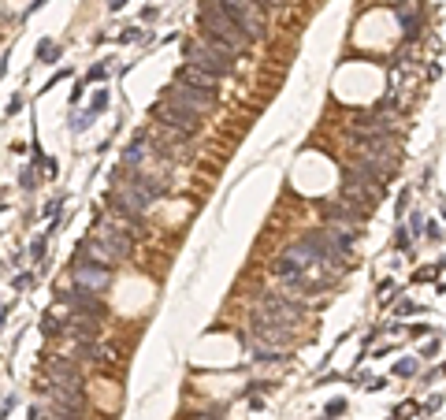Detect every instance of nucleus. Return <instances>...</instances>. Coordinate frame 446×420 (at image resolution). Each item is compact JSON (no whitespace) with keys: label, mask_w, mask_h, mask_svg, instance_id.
Here are the masks:
<instances>
[{"label":"nucleus","mask_w":446,"mask_h":420,"mask_svg":"<svg viewBox=\"0 0 446 420\" xmlns=\"http://www.w3.org/2000/svg\"><path fill=\"white\" fill-rule=\"evenodd\" d=\"M153 120H157L164 131L183 134V138H194L197 126H201V115L190 112V108H183V104H175V100H168V97L153 104Z\"/></svg>","instance_id":"obj_3"},{"label":"nucleus","mask_w":446,"mask_h":420,"mask_svg":"<svg viewBox=\"0 0 446 420\" xmlns=\"http://www.w3.org/2000/svg\"><path fill=\"white\" fill-rule=\"evenodd\" d=\"M394 245H398V250H409V234L398 231V234H394Z\"/></svg>","instance_id":"obj_14"},{"label":"nucleus","mask_w":446,"mask_h":420,"mask_svg":"<svg viewBox=\"0 0 446 420\" xmlns=\"http://www.w3.org/2000/svg\"><path fill=\"white\" fill-rule=\"evenodd\" d=\"M67 298V305H71V313L75 316H89V320H101L104 316V301L101 294H89V290H71V294H63Z\"/></svg>","instance_id":"obj_9"},{"label":"nucleus","mask_w":446,"mask_h":420,"mask_svg":"<svg viewBox=\"0 0 446 420\" xmlns=\"http://www.w3.org/2000/svg\"><path fill=\"white\" fill-rule=\"evenodd\" d=\"M71 272H75V287L89 290V294H104L108 283H112V272H108L104 264H97V261H78Z\"/></svg>","instance_id":"obj_6"},{"label":"nucleus","mask_w":446,"mask_h":420,"mask_svg":"<svg viewBox=\"0 0 446 420\" xmlns=\"http://www.w3.org/2000/svg\"><path fill=\"white\" fill-rule=\"evenodd\" d=\"M45 383H49V387H82V372H78L75 361L52 357L49 368H45Z\"/></svg>","instance_id":"obj_8"},{"label":"nucleus","mask_w":446,"mask_h":420,"mask_svg":"<svg viewBox=\"0 0 446 420\" xmlns=\"http://www.w3.org/2000/svg\"><path fill=\"white\" fill-rule=\"evenodd\" d=\"M394 372H398V376H413L416 364H413V361H398V364H394Z\"/></svg>","instance_id":"obj_12"},{"label":"nucleus","mask_w":446,"mask_h":420,"mask_svg":"<svg viewBox=\"0 0 446 420\" xmlns=\"http://www.w3.org/2000/svg\"><path fill=\"white\" fill-rule=\"evenodd\" d=\"M216 8H220L227 19L245 34V41L264 38V12L253 4V0H216Z\"/></svg>","instance_id":"obj_4"},{"label":"nucleus","mask_w":446,"mask_h":420,"mask_svg":"<svg viewBox=\"0 0 446 420\" xmlns=\"http://www.w3.org/2000/svg\"><path fill=\"white\" fill-rule=\"evenodd\" d=\"M183 52H186V63L190 67H197V71H205V75H212V78H223V75H231V67H234V56L231 52H223L220 45H212V41H205V38H190L183 45Z\"/></svg>","instance_id":"obj_2"},{"label":"nucleus","mask_w":446,"mask_h":420,"mask_svg":"<svg viewBox=\"0 0 446 420\" xmlns=\"http://www.w3.org/2000/svg\"><path fill=\"white\" fill-rule=\"evenodd\" d=\"M197 26H201L205 41L220 45V49L231 52V56H238V52L245 49V34L227 19L220 8H216V0H205V4H201V12H197Z\"/></svg>","instance_id":"obj_1"},{"label":"nucleus","mask_w":446,"mask_h":420,"mask_svg":"<svg viewBox=\"0 0 446 420\" xmlns=\"http://www.w3.org/2000/svg\"><path fill=\"white\" fill-rule=\"evenodd\" d=\"M398 23H402V34L409 41L421 34V8L413 4V0H405V4H398Z\"/></svg>","instance_id":"obj_11"},{"label":"nucleus","mask_w":446,"mask_h":420,"mask_svg":"<svg viewBox=\"0 0 446 420\" xmlns=\"http://www.w3.org/2000/svg\"><path fill=\"white\" fill-rule=\"evenodd\" d=\"M257 316H264V320L271 324H283V327H298L302 324V301L287 298V294H264L260 305L253 309Z\"/></svg>","instance_id":"obj_5"},{"label":"nucleus","mask_w":446,"mask_h":420,"mask_svg":"<svg viewBox=\"0 0 446 420\" xmlns=\"http://www.w3.org/2000/svg\"><path fill=\"white\" fill-rule=\"evenodd\" d=\"M168 100H175V104H183V108H190V112H197V115H208L216 108V93L190 89V86H183V82H171L168 86Z\"/></svg>","instance_id":"obj_7"},{"label":"nucleus","mask_w":446,"mask_h":420,"mask_svg":"<svg viewBox=\"0 0 446 420\" xmlns=\"http://www.w3.org/2000/svg\"><path fill=\"white\" fill-rule=\"evenodd\" d=\"M197 420H212V417H197Z\"/></svg>","instance_id":"obj_15"},{"label":"nucleus","mask_w":446,"mask_h":420,"mask_svg":"<svg viewBox=\"0 0 446 420\" xmlns=\"http://www.w3.org/2000/svg\"><path fill=\"white\" fill-rule=\"evenodd\" d=\"M175 82H183V86H190V89L216 93V82H220V78H212V75H205V71H197V67H190V63H183V67H179V75H175Z\"/></svg>","instance_id":"obj_10"},{"label":"nucleus","mask_w":446,"mask_h":420,"mask_svg":"<svg viewBox=\"0 0 446 420\" xmlns=\"http://www.w3.org/2000/svg\"><path fill=\"white\" fill-rule=\"evenodd\" d=\"M253 4H257L260 12H271V8H279V4H283V0H253Z\"/></svg>","instance_id":"obj_13"}]
</instances>
